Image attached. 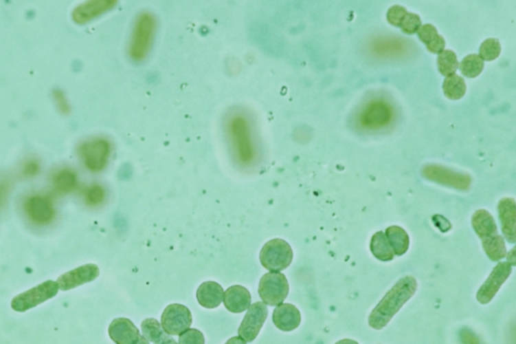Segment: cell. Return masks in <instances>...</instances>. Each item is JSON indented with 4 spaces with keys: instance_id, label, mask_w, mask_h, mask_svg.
<instances>
[{
    "instance_id": "6da1fadb",
    "label": "cell",
    "mask_w": 516,
    "mask_h": 344,
    "mask_svg": "<svg viewBox=\"0 0 516 344\" xmlns=\"http://www.w3.org/2000/svg\"><path fill=\"white\" fill-rule=\"evenodd\" d=\"M418 282L412 276L403 277L386 293L368 318L369 326L381 330L390 323L403 305L416 294Z\"/></svg>"
},
{
    "instance_id": "7a4b0ae2",
    "label": "cell",
    "mask_w": 516,
    "mask_h": 344,
    "mask_svg": "<svg viewBox=\"0 0 516 344\" xmlns=\"http://www.w3.org/2000/svg\"><path fill=\"white\" fill-rule=\"evenodd\" d=\"M472 226L482 241L483 250L490 261H500L506 257L504 239L498 235L495 220L487 210H477L473 214Z\"/></svg>"
},
{
    "instance_id": "3957f363",
    "label": "cell",
    "mask_w": 516,
    "mask_h": 344,
    "mask_svg": "<svg viewBox=\"0 0 516 344\" xmlns=\"http://www.w3.org/2000/svg\"><path fill=\"white\" fill-rule=\"evenodd\" d=\"M226 129L237 160L243 164L251 163L256 158V149L249 120L243 114H233L227 121Z\"/></svg>"
},
{
    "instance_id": "277c9868",
    "label": "cell",
    "mask_w": 516,
    "mask_h": 344,
    "mask_svg": "<svg viewBox=\"0 0 516 344\" xmlns=\"http://www.w3.org/2000/svg\"><path fill=\"white\" fill-rule=\"evenodd\" d=\"M157 32V19L150 12L138 15L129 43L128 54L131 60L142 62L152 50Z\"/></svg>"
},
{
    "instance_id": "5b68a950",
    "label": "cell",
    "mask_w": 516,
    "mask_h": 344,
    "mask_svg": "<svg viewBox=\"0 0 516 344\" xmlns=\"http://www.w3.org/2000/svg\"><path fill=\"white\" fill-rule=\"evenodd\" d=\"M293 252L286 240L274 239L269 240L261 250V265L269 272H280L289 267L293 261Z\"/></svg>"
},
{
    "instance_id": "8992f818",
    "label": "cell",
    "mask_w": 516,
    "mask_h": 344,
    "mask_svg": "<svg viewBox=\"0 0 516 344\" xmlns=\"http://www.w3.org/2000/svg\"><path fill=\"white\" fill-rule=\"evenodd\" d=\"M289 286L282 272H269L263 275L259 282L258 293L261 300L269 306H278L288 297Z\"/></svg>"
},
{
    "instance_id": "52a82bcc",
    "label": "cell",
    "mask_w": 516,
    "mask_h": 344,
    "mask_svg": "<svg viewBox=\"0 0 516 344\" xmlns=\"http://www.w3.org/2000/svg\"><path fill=\"white\" fill-rule=\"evenodd\" d=\"M59 286L55 281H46L16 296L12 301V308L16 312H25L38 305L57 296Z\"/></svg>"
},
{
    "instance_id": "ba28073f",
    "label": "cell",
    "mask_w": 516,
    "mask_h": 344,
    "mask_svg": "<svg viewBox=\"0 0 516 344\" xmlns=\"http://www.w3.org/2000/svg\"><path fill=\"white\" fill-rule=\"evenodd\" d=\"M79 153L88 170L100 172L107 166L111 144L105 138H96L82 144Z\"/></svg>"
},
{
    "instance_id": "9c48e42d",
    "label": "cell",
    "mask_w": 516,
    "mask_h": 344,
    "mask_svg": "<svg viewBox=\"0 0 516 344\" xmlns=\"http://www.w3.org/2000/svg\"><path fill=\"white\" fill-rule=\"evenodd\" d=\"M193 318L189 308L181 304H170L161 315V325L168 335H181L191 327Z\"/></svg>"
},
{
    "instance_id": "30bf717a",
    "label": "cell",
    "mask_w": 516,
    "mask_h": 344,
    "mask_svg": "<svg viewBox=\"0 0 516 344\" xmlns=\"http://www.w3.org/2000/svg\"><path fill=\"white\" fill-rule=\"evenodd\" d=\"M269 309L263 302H256L248 308L238 328V334L246 343H252L258 337L265 320Z\"/></svg>"
},
{
    "instance_id": "8fae6325",
    "label": "cell",
    "mask_w": 516,
    "mask_h": 344,
    "mask_svg": "<svg viewBox=\"0 0 516 344\" xmlns=\"http://www.w3.org/2000/svg\"><path fill=\"white\" fill-rule=\"evenodd\" d=\"M513 268L508 261H501L494 268L484 284L478 290L477 300L479 303L485 305L491 302L500 291L501 286L511 277Z\"/></svg>"
},
{
    "instance_id": "7c38bea8",
    "label": "cell",
    "mask_w": 516,
    "mask_h": 344,
    "mask_svg": "<svg viewBox=\"0 0 516 344\" xmlns=\"http://www.w3.org/2000/svg\"><path fill=\"white\" fill-rule=\"evenodd\" d=\"M423 175H424L425 178L429 179V181L449 186V187H453L455 189L466 191L470 187L471 178L468 175L455 172V171L445 168V166L439 165L425 166L424 170H423Z\"/></svg>"
},
{
    "instance_id": "4fadbf2b",
    "label": "cell",
    "mask_w": 516,
    "mask_h": 344,
    "mask_svg": "<svg viewBox=\"0 0 516 344\" xmlns=\"http://www.w3.org/2000/svg\"><path fill=\"white\" fill-rule=\"evenodd\" d=\"M23 208L30 220L36 224H49L55 218L53 203L46 196L36 195L30 197L25 200Z\"/></svg>"
},
{
    "instance_id": "5bb4252c",
    "label": "cell",
    "mask_w": 516,
    "mask_h": 344,
    "mask_svg": "<svg viewBox=\"0 0 516 344\" xmlns=\"http://www.w3.org/2000/svg\"><path fill=\"white\" fill-rule=\"evenodd\" d=\"M99 274H100V272H99V268L96 265L88 264V265L81 266L76 269L65 272L58 279L57 283L59 289L63 290V291H68V290L74 289L79 286L96 280Z\"/></svg>"
},
{
    "instance_id": "9a60e30c",
    "label": "cell",
    "mask_w": 516,
    "mask_h": 344,
    "mask_svg": "<svg viewBox=\"0 0 516 344\" xmlns=\"http://www.w3.org/2000/svg\"><path fill=\"white\" fill-rule=\"evenodd\" d=\"M392 120V110L383 101H373L365 108L360 116V122L364 127L379 129L385 127Z\"/></svg>"
},
{
    "instance_id": "2e32d148",
    "label": "cell",
    "mask_w": 516,
    "mask_h": 344,
    "mask_svg": "<svg viewBox=\"0 0 516 344\" xmlns=\"http://www.w3.org/2000/svg\"><path fill=\"white\" fill-rule=\"evenodd\" d=\"M116 4L117 1L115 0H92V1L80 4L73 10V21L79 25L89 23L96 17L115 8Z\"/></svg>"
},
{
    "instance_id": "e0dca14e",
    "label": "cell",
    "mask_w": 516,
    "mask_h": 344,
    "mask_svg": "<svg viewBox=\"0 0 516 344\" xmlns=\"http://www.w3.org/2000/svg\"><path fill=\"white\" fill-rule=\"evenodd\" d=\"M108 333L116 344H137L142 336L137 326L127 318L114 319L108 328Z\"/></svg>"
},
{
    "instance_id": "ac0fdd59",
    "label": "cell",
    "mask_w": 516,
    "mask_h": 344,
    "mask_svg": "<svg viewBox=\"0 0 516 344\" xmlns=\"http://www.w3.org/2000/svg\"><path fill=\"white\" fill-rule=\"evenodd\" d=\"M498 215L503 235L509 244L516 241V208L513 198H503L498 203Z\"/></svg>"
},
{
    "instance_id": "d6986e66",
    "label": "cell",
    "mask_w": 516,
    "mask_h": 344,
    "mask_svg": "<svg viewBox=\"0 0 516 344\" xmlns=\"http://www.w3.org/2000/svg\"><path fill=\"white\" fill-rule=\"evenodd\" d=\"M301 313L293 304H280L274 309L273 321L274 325L282 331L297 330L301 324Z\"/></svg>"
},
{
    "instance_id": "ffe728a7",
    "label": "cell",
    "mask_w": 516,
    "mask_h": 344,
    "mask_svg": "<svg viewBox=\"0 0 516 344\" xmlns=\"http://www.w3.org/2000/svg\"><path fill=\"white\" fill-rule=\"evenodd\" d=\"M223 303L230 312L243 313L251 306V295L243 286H232L224 292Z\"/></svg>"
},
{
    "instance_id": "44dd1931",
    "label": "cell",
    "mask_w": 516,
    "mask_h": 344,
    "mask_svg": "<svg viewBox=\"0 0 516 344\" xmlns=\"http://www.w3.org/2000/svg\"><path fill=\"white\" fill-rule=\"evenodd\" d=\"M224 297V290L218 283L204 282L197 290V300L201 306L206 309L217 308Z\"/></svg>"
},
{
    "instance_id": "7402d4cb",
    "label": "cell",
    "mask_w": 516,
    "mask_h": 344,
    "mask_svg": "<svg viewBox=\"0 0 516 344\" xmlns=\"http://www.w3.org/2000/svg\"><path fill=\"white\" fill-rule=\"evenodd\" d=\"M385 237L394 255L401 257L407 254L410 248V237L405 229L401 228V226L392 225L386 229Z\"/></svg>"
},
{
    "instance_id": "603a6c76",
    "label": "cell",
    "mask_w": 516,
    "mask_h": 344,
    "mask_svg": "<svg viewBox=\"0 0 516 344\" xmlns=\"http://www.w3.org/2000/svg\"><path fill=\"white\" fill-rule=\"evenodd\" d=\"M418 36L431 53L440 54L444 51L445 45H446L445 39L438 34L437 29L433 25L427 23V25H422L418 30Z\"/></svg>"
},
{
    "instance_id": "cb8c5ba5",
    "label": "cell",
    "mask_w": 516,
    "mask_h": 344,
    "mask_svg": "<svg viewBox=\"0 0 516 344\" xmlns=\"http://www.w3.org/2000/svg\"><path fill=\"white\" fill-rule=\"evenodd\" d=\"M370 250L379 261H390L394 259V252L383 231H379L373 235L370 241Z\"/></svg>"
},
{
    "instance_id": "d4e9b609",
    "label": "cell",
    "mask_w": 516,
    "mask_h": 344,
    "mask_svg": "<svg viewBox=\"0 0 516 344\" xmlns=\"http://www.w3.org/2000/svg\"><path fill=\"white\" fill-rule=\"evenodd\" d=\"M445 96L451 100H459L463 98L467 91L465 80L461 76L455 74L449 76L442 83Z\"/></svg>"
},
{
    "instance_id": "484cf974",
    "label": "cell",
    "mask_w": 516,
    "mask_h": 344,
    "mask_svg": "<svg viewBox=\"0 0 516 344\" xmlns=\"http://www.w3.org/2000/svg\"><path fill=\"white\" fill-rule=\"evenodd\" d=\"M437 65L440 74L446 77L455 75L459 68L457 55L452 50H444L442 53L439 54Z\"/></svg>"
},
{
    "instance_id": "4316f807",
    "label": "cell",
    "mask_w": 516,
    "mask_h": 344,
    "mask_svg": "<svg viewBox=\"0 0 516 344\" xmlns=\"http://www.w3.org/2000/svg\"><path fill=\"white\" fill-rule=\"evenodd\" d=\"M462 74L467 78H476L484 70V61L477 54L466 56L459 65Z\"/></svg>"
},
{
    "instance_id": "83f0119b",
    "label": "cell",
    "mask_w": 516,
    "mask_h": 344,
    "mask_svg": "<svg viewBox=\"0 0 516 344\" xmlns=\"http://www.w3.org/2000/svg\"><path fill=\"white\" fill-rule=\"evenodd\" d=\"M142 331L148 341L157 344L168 334L157 319L148 318L142 323Z\"/></svg>"
},
{
    "instance_id": "f1b7e54d",
    "label": "cell",
    "mask_w": 516,
    "mask_h": 344,
    "mask_svg": "<svg viewBox=\"0 0 516 344\" xmlns=\"http://www.w3.org/2000/svg\"><path fill=\"white\" fill-rule=\"evenodd\" d=\"M54 185L58 191L62 193H69L76 188V175L70 170L60 171L54 178Z\"/></svg>"
},
{
    "instance_id": "f546056e",
    "label": "cell",
    "mask_w": 516,
    "mask_h": 344,
    "mask_svg": "<svg viewBox=\"0 0 516 344\" xmlns=\"http://www.w3.org/2000/svg\"><path fill=\"white\" fill-rule=\"evenodd\" d=\"M500 54L501 44L497 39H487L479 47L478 56L483 61H494L500 57Z\"/></svg>"
},
{
    "instance_id": "4dcf8cb0",
    "label": "cell",
    "mask_w": 516,
    "mask_h": 344,
    "mask_svg": "<svg viewBox=\"0 0 516 344\" xmlns=\"http://www.w3.org/2000/svg\"><path fill=\"white\" fill-rule=\"evenodd\" d=\"M422 27V19L418 14L407 12L401 23V30L407 34H414L418 32L420 28Z\"/></svg>"
},
{
    "instance_id": "1f68e13d",
    "label": "cell",
    "mask_w": 516,
    "mask_h": 344,
    "mask_svg": "<svg viewBox=\"0 0 516 344\" xmlns=\"http://www.w3.org/2000/svg\"><path fill=\"white\" fill-rule=\"evenodd\" d=\"M179 344H205L204 334L195 328H189L180 335Z\"/></svg>"
},
{
    "instance_id": "d6a6232c",
    "label": "cell",
    "mask_w": 516,
    "mask_h": 344,
    "mask_svg": "<svg viewBox=\"0 0 516 344\" xmlns=\"http://www.w3.org/2000/svg\"><path fill=\"white\" fill-rule=\"evenodd\" d=\"M105 199V191L103 187L99 185H93L86 192V201L91 206H97L101 204Z\"/></svg>"
},
{
    "instance_id": "836d02e7",
    "label": "cell",
    "mask_w": 516,
    "mask_h": 344,
    "mask_svg": "<svg viewBox=\"0 0 516 344\" xmlns=\"http://www.w3.org/2000/svg\"><path fill=\"white\" fill-rule=\"evenodd\" d=\"M407 14V10L403 6H394L388 10L386 17L390 25L401 28V23Z\"/></svg>"
},
{
    "instance_id": "e575fe53",
    "label": "cell",
    "mask_w": 516,
    "mask_h": 344,
    "mask_svg": "<svg viewBox=\"0 0 516 344\" xmlns=\"http://www.w3.org/2000/svg\"><path fill=\"white\" fill-rule=\"evenodd\" d=\"M54 100H55L56 106H57L59 111L65 116H68L71 112V106L69 105L68 100H67L66 95H65L64 91L57 89L53 92Z\"/></svg>"
},
{
    "instance_id": "d590c367",
    "label": "cell",
    "mask_w": 516,
    "mask_h": 344,
    "mask_svg": "<svg viewBox=\"0 0 516 344\" xmlns=\"http://www.w3.org/2000/svg\"><path fill=\"white\" fill-rule=\"evenodd\" d=\"M38 172H40V165L38 162L30 161L23 166V175L25 177L36 176Z\"/></svg>"
},
{
    "instance_id": "8d00e7d4",
    "label": "cell",
    "mask_w": 516,
    "mask_h": 344,
    "mask_svg": "<svg viewBox=\"0 0 516 344\" xmlns=\"http://www.w3.org/2000/svg\"><path fill=\"white\" fill-rule=\"evenodd\" d=\"M157 344H179V343H177V341H175L174 338H172V337H170V335L167 334L166 335L165 337H164L163 339H161V341H159V343H157Z\"/></svg>"
},
{
    "instance_id": "74e56055",
    "label": "cell",
    "mask_w": 516,
    "mask_h": 344,
    "mask_svg": "<svg viewBox=\"0 0 516 344\" xmlns=\"http://www.w3.org/2000/svg\"><path fill=\"white\" fill-rule=\"evenodd\" d=\"M225 344H247L246 341H244L240 336H234L232 338L229 339Z\"/></svg>"
},
{
    "instance_id": "f35d334b",
    "label": "cell",
    "mask_w": 516,
    "mask_h": 344,
    "mask_svg": "<svg viewBox=\"0 0 516 344\" xmlns=\"http://www.w3.org/2000/svg\"><path fill=\"white\" fill-rule=\"evenodd\" d=\"M335 344H359V343H356L355 341H352V339H342V341H338V343H336Z\"/></svg>"
},
{
    "instance_id": "ab89813d",
    "label": "cell",
    "mask_w": 516,
    "mask_h": 344,
    "mask_svg": "<svg viewBox=\"0 0 516 344\" xmlns=\"http://www.w3.org/2000/svg\"><path fill=\"white\" fill-rule=\"evenodd\" d=\"M137 344H150V341H148V339L142 335V338H140V341Z\"/></svg>"
}]
</instances>
